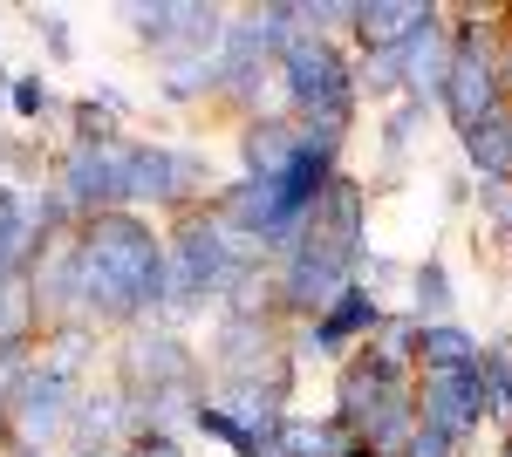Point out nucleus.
I'll use <instances>...</instances> for the list:
<instances>
[{
  "mask_svg": "<svg viewBox=\"0 0 512 457\" xmlns=\"http://www.w3.org/2000/svg\"><path fill=\"white\" fill-rule=\"evenodd\" d=\"M431 362L444 376H458V369L472 362V342H465V335H431Z\"/></svg>",
  "mask_w": 512,
  "mask_h": 457,
  "instance_id": "2",
  "label": "nucleus"
},
{
  "mask_svg": "<svg viewBox=\"0 0 512 457\" xmlns=\"http://www.w3.org/2000/svg\"><path fill=\"white\" fill-rule=\"evenodd\" d=\"M478 103H485V69H472V62H465V69H458V110L472 116Z\"/></svg>",
  "mask_w": 512,
  "mask_h": 457,
  "instance_id": "3",
  "label": "nucleus"
},
{
  "mask_svg": "<svg viewBox=\"0 0 512 457\" xmlns=\"http://www.w3.org/2000/svg\"><path fill=\"white\" fill-rule=\"evenodd\" d=\"M403 21H417V7H390V14H369V35H376V41H383V35H403Z\"/></svg>",
  "mask_w": 512,
  "mask_h": 457,
  "instance_id": "4",
  "label": "nucleus"
},
{
  "mask_svg": "<svg viewBox=\"0 0 512 457\" xmlns=\"http://www.w3.org/2000/svg\"><path fill=\"white\" fill-rule=\"evenodd\" d=\"M499 137H506V130H478V144H472V151L485 157V164H499V157H506V144H499Z\"/></svg>",
  "mask_w": 512,
  "mask_h": 457,
  "instance_id": "5",
  "label": "nucleus"
},
{
  "mask_svg": "<svg viewBox=\"0 0 512 457\" xmlns=\"http://www.w3.org/2000/svg\"><path fill=\"white\" fill-rule=\"evenodd\" d=\"M431 403H437L451 423H472V417H478V410H472V403H478V376H465V369H458V376H444V382L431 389Z\"/></svg>",
  "mask_w": 512,
  "mask_h": 457,
  "instance_id": "1",
  "label": "nucleus"
}]
</instances>
